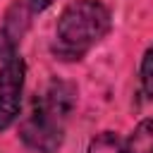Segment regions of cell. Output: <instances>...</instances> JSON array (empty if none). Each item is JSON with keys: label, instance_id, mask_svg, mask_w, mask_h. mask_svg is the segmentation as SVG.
Listing matches in <instances>:
<instances>
[{"label": "cell", "instance_id": "1", "mask_svg": "<svg viewBox=\"0 0 153 153\" xmlns=\"http://www.w3.org/2000/svg\"><path fill=\"white\" fill-rule=\"evenodd\" d=\"M110 29V12L98 0H74L57 22L55 53L65 60H79Z\"/></svg>", "mask_w": 153, "mask_h": 153}, {"label": "cell", "instance_id": "2", "mask_svg": "<svg viewBox=\"0 0 153 153\" xmlns=\"http://www.w3.org/2000/svg\"><path fill=\"white\" fill-rule=\"evenodd\" d=\"M19 136L29 148H33L38 153H53L62 143V122L57 117H53L36 98L31 112L26 115V120L19 127Z\"/></svg>", "mask_w": 153, "mask_h": 153}, {"label": "cell", "instance_id": "6", "mask_svg": "<svg viewBox=\"0 0 153 153\" xmlns=\"http://www.w3.org/2000/svg\"><path fill=\"white\" fill-rule=\"evenodd\" d=\"M88 153H127V143L122 136L112 131H103L88 143Z\"/></svg>", "mask_w": 153, "mask_h": 153}, {"label": "cell", "instance_id": "8", "mask_svg": "<svg viewBox=\"0 0 153 153\" xmlns=\"http://www.w3.org/2000/svg\"><path fill=\"white\" fill-rule=\"evenodd\" d=\"M50 2H53V0H29V7H31L33 12H41V10H45Z\"/></svg>", "mask_w": 153, "mask_h": 153}, {"label": "cell", "instance_id": "5", "mask_svg": "<svg viewBox=\"0 0 153 153\" xmlns=\"http://www.w3.org/2000/svg\"><path fill=\"white\" fill-rule=\"evenodd\" d=\"M124 143H127V153H153V120L139 122Z\"/></svg>", "mask_w": 153, "mask_h": 153}, {"label": "cell", "instance_id": "7", "mask_svg": "<svg viewBox=\"0 0 153 153\" xmlns=\"http://www.w3.org/2000/svg\"><path fill=\"white\" fill-rule=\"evenodd\" d=\"M141 84L148 98H153V48L146 50L143 62H141Z\"/></svg>", "mask_w": 153, "mask_h": 153}, {"label": "cell", "instance_id": "4", "mask_svg": "<svg viewBox=\"0 0 153 153\" xmlns=\"http://www.w3.org/2000/svg\"><path fill=\"white\" fill-rule=\"evenodd\" d=\"M74 96H76V91H74L72 84H67V81H53L48 86V91L43 93V98H38V103L53 117H57L62 122L72 112V108H74Z\"/></svg>", "mask_w": 153, "mask_h": 153}, {"label": "cell", "instance_id": "3", "mask_svg": "<svg viewBox=\"0 0 153 153\" xmlns=\"http://www.w3.org/2000/svg\"><path fill=\"white\" fill-rule=\"evenodd\" d=\"M22 86H24V60L12 55L5 60L0 69V131L7 129L19 117Z\"/></svg>", "mask_w": 153, "mask_h": 153}]
</instances>
